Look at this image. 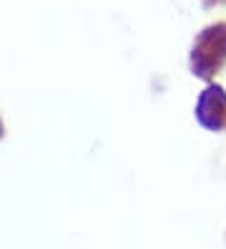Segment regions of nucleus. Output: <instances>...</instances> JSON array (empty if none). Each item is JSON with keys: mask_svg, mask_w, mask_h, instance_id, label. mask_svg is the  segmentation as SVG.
Here are the masks:
<instances>
[{"mask_svg": "<svg viewBox=\"0 0 226 249\" xmlns=\"http://www.w3.org/2000/svg\"><path fill=\"white\" fill-rule=\"evenodd\" d=\"M0 134H3V128H0Z\"/></svg>", "mask_w": 226, "mask_h": 249, "instance_id": "obj_1", "label": "nucleus"}]
</instances>
